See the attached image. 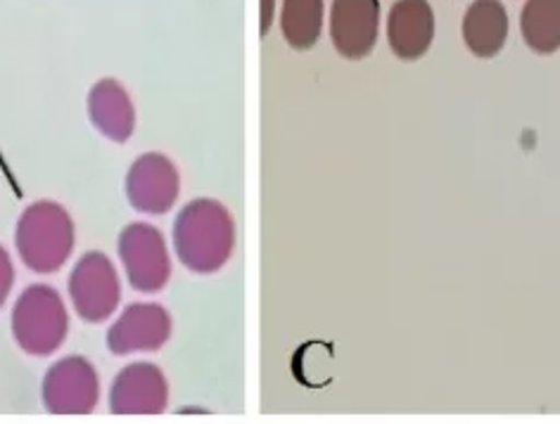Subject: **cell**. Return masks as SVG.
<instances>
[{
    "instance_id": "obj_1",
    "label": "cell",
    "mask_w": 560,
    "mask_h": 424,
    "mask_svg": "<svg viewBox=\"0 0 560 424\" xmlns=\"http://www.w3.org/2000/svg\"><path fill=\"white\" fill-rule=\"evenodd\" d=\"M235 225L226 207L214 200H192L174 223L176 257L192 273H214L231 259Z\"/></svg>"
},
{
    "instance_id": "obj_2",
    "label": "cell",
    "mask_w": 560,
    "mask_h": 424,
    "mask_svg": "<svg viewBox=\"0 0 560 424\" xmlns=\"http://www.w3.org/2000/svg\"><path fill=\"white\" fill-rule=\"evenodd\" d=\"M15 245L34 273L60 271L74 251V221L58 202H34L18 221Z\"/></svg>"
},
{
    "instance_id": "obj_3",
    "label": "cell",
    "mask_w": 560,
    "mask_h": 424,
    "mask_svg": "<svg viewBox=\"0 0 560 424\" xmlns=\"http://www.w3.org/2000/svg\"><path fill=\"white\" fill-rule=\"evenodd\" d=\"M69 332V316L58 290L32 285L12 308V334L30 356H52Z\"/></svg>"
},
{
    "instance_id": "obj_4",
    "label": "cell",
    "mask_w": 560,
    "mask_h": 424,
    "mask_svg": "<svg viewBox=\"0 0 560 424\" xmlns=\"http://www.w3.org/2000/svg\"><path fill=\"white\" fill-rule=\"evenodd\" d=\"M119 259L126 278L138 292H160L172 275V259L164 235L155 225L131 223L119 235Z\"/></svg>"
},
{
    "instance_id": "obj_5",
    "label": "cell",
    "mask_w": 560,
    "mask_h": 424,
    "mask_svg": "<svg viewBox=\"0 0 560 424\" xmlns=\"http://www.w3.org/2000/svg\"><path fill=\"white\" fill-rule=\"evenodd\" d=\"M69 296L77 316L86 322H103L115 314L121 299V285L115 266L103 251L83 254L69 275Z\"/></svg>"
},
{
    "instance_id": "obj_6",
    "label": "cell",
    "mask_w": 560,
    "mask_h": 424,
    "mask_svg": "<svg viewBox=\"0 0 560 424\" xmlns=\"http://www.w3.org/2000/svg\"><path fill=\"white\" fill-rule=\"evenodd\" d=\"M40 393H44V405L50 415H89L97 405L101 379H97L91 361L83 356H67L48 367Z\"/></svg>"
},
{
    "instance_id": "obj_7",
    "label": "cell",
    "mask_w": 560,
    "mask_h": 424,
    "mask_svg": "<svg viewBox=\"0 0 560 424\" xmlns=\"http://www.w3.org/2000/svg\"><path fill=\"white\" fill-rule=\"evenodd\" d=\"M170 403V387L158 365L131 363L115 377L109 389V410L119 417H155Z\"/></svg>"
},
{
    "instance_id": "obj_8",
    "label": "cell",
    "mask_w": 560,
    "mask_h": 424,
    "mask_svg": "<svg viewBox=\"0 0 560 424\" xmlns=\"http://www.w3.org/2000/svg\"><path fill=\"white\" fill-rule=\"evenodd\" d=\"M178 192L180 178L176 166L160 152L138 157L126 176V197L140 214H166L176 204Z\"/></svg>"
},
{
    "instance_id": "obj_9",
    "label": "cell",
    "mask_w": 560,
    "mask_h": 424,
    "mask_svg": "<svg viewBox=\"0 0 560 424\" xmlns=\"http://www.w3.org/2000/svg\"><path fill=\"white\" fill-rule=\"evenodd\" d=\"M381 3L377 0H332L330 40L347 60H363L377 44Z\"/></svg>"
},
{
    "instance_id": "obj_10",
    "label": "cell",
    "mask_w": 560,
    "mask_h": 424,
    "mask_svg": "<svg viewBox=\"0 0 560 424\" xmlns=\"http://www.w3.org/2000/svg\"><path fill=\"white\" fill-rule=\"evenodd\" d=\"M172 337V316L160 304H131L107 332V349L115 356L158 351Z\"/></svg>"
},
{
    "instance_id": "obj_11",
    "label": "cell",
    "mask_w": 560,
    "mask_h": 424,
    "mask_svg": "<svg viewBox=\"0 0 560 424\" xmlns=\"http://www.w3.org/2000/svg\"><path fill=\"white\" fill-rule=\"evenodd\" d=\"M435 38V12L428 0H397L387 15V44L399 60H420Z\"/></svg>"
},
{
    "instance_id": "obj_12",
    "label": "cell",
    "mask_w": 560,
    "mask_h": 424,
    "mask_svg": "<svg viewBox=\"0 0 560 424\" xmlns=\"http://www.w3.org/2000/svg\"><path fill=\"white\" fill-rule=\"evenodd\" d=\"M89 117L112 143H126L136 129V111L129 93L115 79L97 81L89 93Z\"/></svg>"
},
{
    "instance_id": "obj_13",
    "label": "cell",
    "mask_w": 560,
    "mask_h": 424,
    "mask_svg": "<svg viewBox=\"0 0 560 424\" xmlns=\"http://www.w3.org/2000/svg\"><path fill=\"white\" fill-rule=\"evenodd\" d=\"M509 12L501 0H475L464 15V44L478 58H494L506 46Z\"/></svg>"
},
{
    "instance_id": "obj_14",
    "label": "cell",
    "mask_w": 560,
    "mask_h": 424,
    "mask_svg": "<svg viewBox=\"0 0 560 424\" xmlns=\"http://www.w3.org/2000/svg\"><path fill=\"white\" fill-rule=\"evenodd\" d=\"M326 22L324 0H283L280 8V30L290 48L310 50L318 44Z\"/></svg>"
},
{
    "instance_id": "obj_15",
    "label": "cell",
    "mask_w": 560,
    "mask_h": 424,
    "mask_svg": "<svg viewBox=\"0 0 560 424\" xmlns=\"http://www.w3.org/2000/svg\"><path fill=\"white\" fill-rule=\"evenodd\" d=\"M521 34L535 52H556L560 48V0H527L521 10Z\"/></svg>"
},
{
    "instance_id": "obj_16",
    "label": "cell",
    "mask_w": 560,
    "mask_h": 424,
    "mask_svg": "<svg viewBox=\"0 0 560 424\" xmlns=\"http://www.w3.org/2000/svg\"><path fill=\"white\" fill-rule=\"evenodd\" d=\"M12 285H15V266H12L8 249L0 247V308L8 302Z\"/></svg>"
},
{
    "instance_id": "obj_17",
    "label": "cell",
    "mask_w": 560,
    "mask_h": 424,
    "mask_svg": "<svg viewBox=\"0 0 560 424\" xmlns=\"http://www.w3.org/2000/svg\"><path fill=\"white\" fill-rule=\"evenodd\" d=\"M276 20V0H259V34L261 38L271 32Z\"/></svg>"
}]
</instances>
